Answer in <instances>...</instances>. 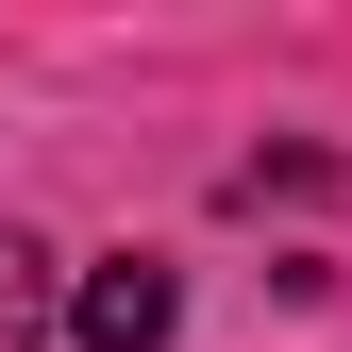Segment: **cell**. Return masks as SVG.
Listing matches in <instances>:
<instances>
[{
	"label": "cell",
	"instance_id": "cell-1",
	"mask_svg": "<svg viewBox=\"0 0 352 352\" xmlns=\"http://www.w3.org/2000/svg\"><path fill=\"white\" fill-rule=\"evenodd\" d=\"M168 319H185V285H168L151 252L84 269V302H67V336H84V352H168Z\"/></svg>",
	"mask_w": 352,
	"mask_h": 352
},
{
	"label": "cell",
	"instance_id": "cell-2",
	"mask_svg": "<svg viewBox=\"0 0 352 352\" xmlns=\"http://www.w3.org/2000/svg\"><path fill=\"white\" fill-rule=\"evenodd\" d=\"M0 352H51V269L0 235Z\"/></svg>",
	"mask_w": 352,
	"mask_h": 352
}]
</instances>
